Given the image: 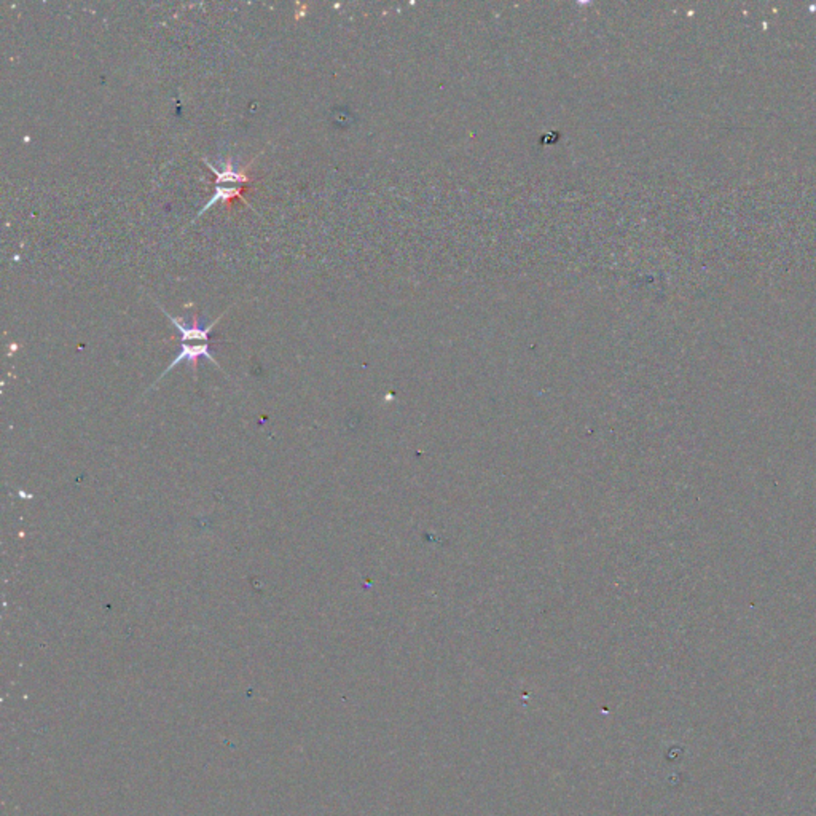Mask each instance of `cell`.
Segmentation results:
<instances>
[{
    "mask_svg": "<svg viewBox=\"0 0 816 816\" xmlns=\"http://www.w3.org/2000/svg\"><path fill=\"white\" fill-rule=\"evenodd\" d=\"M204 163L208 164V168L213 171L214 176H215V187H214V195L213 198L209 199V203L204 206L201 210H199L197 219L201 217V214L204 210H208L214 206L215 203H222L225 204V206H229V203H231L235 198H240L241 201H244V204H247L249 208H251V204L246 198H244V187L249 180H251V177L247 176V171L251 168V164L254 161H251L247 166H244L243 169H238L235 164H233V160L231 157H229L225 160L224 166H222V169H217L213 163H209V160L204 158Z\"/></svg>",
    "mask_w": 816,
    "mask_h": 816,
    "instance_id": "cell-1",
    "label": "cell"
},
{
    "mask_svg": "<svg viewBox=\"0 0 816 816\" xmlns=\"http://www.w3.org/2000/svg\"><path fill=\"white\" fill-rule=\"evenodd\" d=\"M180 346H182L180 353L177 354L176 359L169 364V367L164 370V374L161 375L160 378H163V376L168 374V371L173 370L176 365H179L180 362H184V360L190 362V365L193 367V374H195V378H197V369H198V359L199 357L209 359L210 362L215 365V367L222 370L219 362L213 357V354H210V351H209V343H182Z\"/></svg>",
    "mask_w": 816,
    "mask_h": 816,
    "instance_id": "cell-2",
    "label": "cell"
}]
</instances>
